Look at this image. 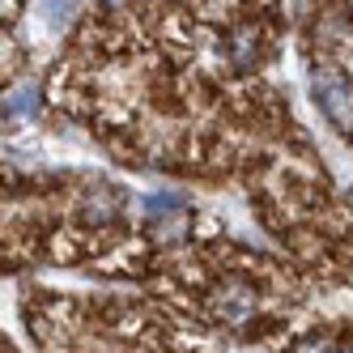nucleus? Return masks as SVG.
I'll return each mask as SVG.
<instances>
[{
    "label": "nucleus",
    "mask_w": 353,
    "mask_h": 353,
    "mask_svg": "<svg viewBox=\"0 0 353 353\" xmlns=\"http://www.w3.org/2000/svg\"><path fill=\"white\" fill-rule=\"evenodd\" d=\"M183 230H188V217H179V209L174 213H166V221L162 225H154V243H174V239H183Z\"/></svg>",
    "instance_id": "obj_5"
},
{
    "label": "nucleus",
    "mask_w": 353,
    "mask_h": 353,
    "mask_svg": "<svg viewBox=\"0 0 353 353\" xmlns=\"http://www.w3.org/2000/svg\"><path fill=\"white\" fill-rule=\"evenodd\" d=\"M311 94H315L319 111L327 115V123H332L336 132H353V85L345 77H336V72H315Z\"/></svg>",
    "instance_id": "obj_1"
},
{
    "label": "nucleus",
    "mask_w": 353,
    "mask_h": 353,
    "mask_svg": "<svg viewBox=\"0 0 353 353\" xmlns=\"http://www.w3.org/2000/svg\"><path fill=\"white\" fill-rule=\"evenodd\" d=\"M34 103H39V90H34V85H17V90L5 94V111H9V115H30Z\"/></svg>",
    "instance_id": "obj_4"
},
{
    "label": "nucleus",
    "mask_w": 353,
    "mask_h": 353,
    "mask_svg": "<svg viewBox=\"0 0 353 353\" xmlns=\"http://www.w3.org/2000/svg\"><path fill=\"white\" fill-rule=\"evenodd\" d=\"M251 311H256V290L247 281H225V285L213 290V315L217 319L243 323V319H251Z\"/></svg>",
    "instance_id": "obj_2"
},
{
    "label": "nucleus",
    "mask_w": 353,
    "mask_h": 353,
    "mask_svg": "<svg viewBox=\"0 0 353 353\" xmlns=\"http://www.w3.org/2000/svg\"><path fill=\"white\" fill-rule=\"evenodd\" d=\"M256 56H260L256 30H234V34H230V60H234L239 68H247V64H256Z\"/></svg>",
    "instance_id": "obj_3"
}]
</instances>
